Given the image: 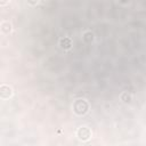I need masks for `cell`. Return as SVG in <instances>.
Wrapping results in <instances>:
<instances>
[{"label": "cell", "mask_w": 146, "mask_h": 146, "mask_svg": "<svg viewBox=\"0 0 146 146\" xmlns=\"http://www.w3.org/2000/svg\"><path fill=\"white\" fill-rule=\"evenodd\" d=\"M78 136L81 140H88L90 138V131L87 127H81L78 130Z\"/></svg>", "instance_id": "1"}, {"label": "cell", "mask_w": 146, "mask_h": 146, "mask_svg": "<svg viewBox=\"0 0 146 146\" xmlns=\"http://www.w3.org/2000/svg\"><path fill=\"white\" fill-rule=\"evenodd\" d=\"M10 30H11L10 23H8V22H2V23H1V31H2L3 33L10 32Z\"/></svg>", "instance_id": "2"}]
</instances>
